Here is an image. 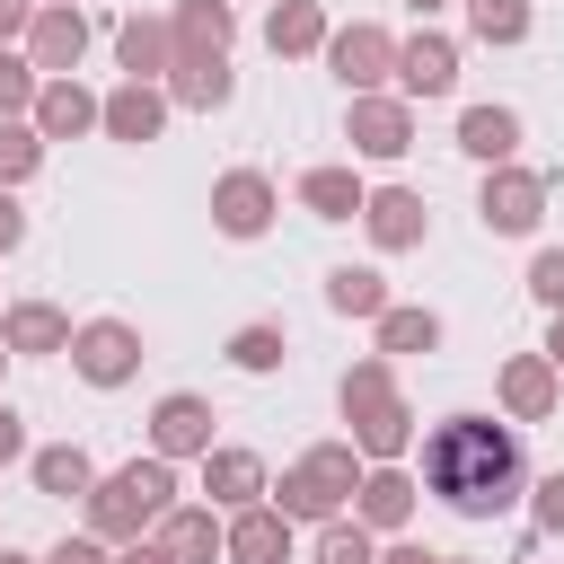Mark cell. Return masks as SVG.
<instances>
[{
  "instance_id": "30bf717a",
  "label": "cell",
  "mask_w": 564,
  "mask_h": 564,
  "mask_svg": "<svg viewBox=\"0 0 564 564\" xmlns=\"http://www.w3.org/2000/svg\"><path fill=\"white\" fill-rule=\"evenodd\" d=\"M326 70L344 79V97L388 88V79H397V35H388V26H370V18H352V26H335V35H326Z\"/></svg>"
},
{
  "instance_id": "52a82bcc",
  "label": "cell",
  "mask_w": 564,
  "mask_h": 564,
  "mask_svg": "<svg viewBox=\"0 0 564 564\" xmlns=\"http://www.w3.org/2000/svg\"><path fill=\"white\" fill-rule=\"evenodd\" d=\"M141 326L132 317H79V335H70V370L88 379V388H123V379H141Z\"/></svg>"
},
{
  "instance_id": "7a4b0ae2",
  "label": "cell",
  "mask_w": 564,
  "mask_h": 564,
  "mask_svg": "<svg viewBox=\"0 0 564 564\" xmlns=\"http://www.w3.org/2000/svg\"><path fill=\"white\" fill-rule=\"evenodd\" d=\"M335 405H344V441L379 467V458H405L414 449V405H405V388H397V361L388 352H361L344 379H335Z\"/></svg>"
},
{
  "instance_id": "5bb4252c",
  "label": "cell",
  "mask_w": 564,
  "mask_h": 564,
  "mask_svg": "<svg viewBox=\"0 0 564 564\" xmlns=\"http://www.w3.org/2000/svg\"><path fill=\"white\" fill-rule=\"evenodd\" d=\"M44 141H88V132H106V97L70 70V79H44L35 88V115H26Z\"/></svg>"
},
{
  "instance_id": "7bdbcfd3",
  "label": "cell",
  "mask_w": 564,
  "mask_h": 564,
  "mask_svg": "<svg viewBox=\"0 0 564 564\" xmlns=\"http://www.w3.org/2000/svg\"><path fill=\"white\" fill-rule=\"evenodd\" d=\"M115 564H176L159 538H132V546H115Z\"/></svg>"
},
{
  "instance_id": "836d02e7",
  "label": "cell",
  "mask_w": 564,
  "mask_h": 564,
  "mask_svg": "<svg viewBox=\"0 0 564 564\" xmlns=\"http://www.w3.org/2000/svg\"><path fill=\"white\" fill-rule=\"evenodd\" d=\"M308 564H379V538L352 520V511H335L326 529H317V546H308Z\"/></svg>"
},
{
  "instance_id": "7dc6e473",
  "label": "cell",
  "mask_w": 564,
  "mask_h": 564,
  "mask_svg": "<svg viewBox=\"0 0 564 564\" xmlns=\"http://www.w3.org/2000/svg\"><path fill=\"white\" fill-rule=\"evenodd\" d=\"M9 361H18V352H9V344H0V379H9Z\"/></svg>"
},
{
  "instance_id": "ab89813d",
  "label": "cell",
  "mask_w": 564,
  "mask_h": 564,
  "mask_svg": "<svg viewBox=\"0 0 564 564\" xmlns=\"http://www.w3.org/2000/svg\"><path fill=\"white\" fill-rule=\"evenodd\" d=\"M18 458H26V414L0 397V467H18Z\"/></svg>"
},
{
  "instance_id": "2e32d148",
  "label": "cell",
  "mask_w": 564,
  "mask_h": 564,
  "mask_svg": "<svg viewBox=\"0 0 564 564\" xmlns=\"http://www.w3.org/2000/svg\"><path fill=\"white\" fill-rule=\"evenodd\" d=\"M212 397H194V388H167L159 405H150V449L159 458H203L212 449Z\"/></svg>"
},
{
  "instance_id": "4316f807",
  "label": "cell",
  "mask_w": 564,
  "mask_h": 564,
  "mask_svg": "<svg viewBox=\"0 0 564 564\" xmlns=\"http://www.w3.org/2000/svg\"><path fill=\"white\" fill-rule=\"evenodd\" d=\"M26 476H35V494H53V502H88L97 458H88L79 441H44V449H26Z\"/></svg>"
},
{
  "instance_id": "ffe728a7",
  "label": "cell",
  "mask_w": 564,
  "mask_h": 564,
  "mask_svg": "<svg viewBox=\"0 0 564 564\" xmlns=\"http://www.w3.org/2000/svg\"><path fill=\"white\" fill-rule=\"evenodd\" d=\"M150 538H159L176 564H229V511H212V502H176Z\"/></svg>"
},
{
  "instance_id": "f35d334b",
  "label": "cell",
  "mask_w": 564,
  "mask_h": 564,
  "mask_svg": "<svg viewBox=\"0 0 564 564\" xmlns=\"http://www.w3.org/2000/svg\"><path fill=\"white\" fill-rule=\"evenodd\" d=\"M26 247V203H18V185H0V256H18Z\"/></svg>"
},
{
  "instance_id": "ba28073f",
  "label": "cell",
  "mask_w": 564,
  "mask_h": 564,
  "mask_svg": "<svg viewBox=\"0 0 564 564\" xmlns=\"http://www.w3.org/2000/svg\"><path fill=\"white\" fill-rule=\"evenodd\" d=\"M555 405H564V370H555L546 352H502V370H494V414H511V423H555Z\"/></svg>"
},
{
  "instance_id": "74e56055",
  "label": "cell",
  "mask_w": 564,
  "mask_h": 564,
  "mask_svg": "<svg viewBox=\"0 0 564 564\" xmlns=\"http://www.w3.org/2000/svg\"><path fill=\"white\" fill-rule=\"evenodd\" d=\"M44 564H115V546H106L97 529H70V538H62V546H53Z\"/></svg>"
},
{
  "instance_id": "8992f818",
  "label": "cell",
  "mask_w": 564,
  "mask_h": 564,
  "mask_svg": "<svg viewBox=\"0 0 564 564\" xmlns=\"http://www.w3.org/2000/svg\"><path fill=\"white\" fill-rule=\"evenodd\" d=\"M476 220H485L494 238H538V220H546V167H520V159L485 167V185H476Z\"/></svg>"
},
{
  "instance_id": "83f0119b",
  "label": "cell",
  "mask_w": 564,
  "mask_h": 564,
  "mask_svg": "<svg viewBox=\"0 0 564 564\" xmlns=\"http://www.w3.org/2000/svg\"><path fill=\"white\" fill-rule=\"evenodd\" d=\"M229 564H291V520L273 502L229 511Z\"/></svg>"
},
{
  "instance_id": "bcb514c9",
  "label": "cell",
  "mask_w": 564,
  "mask_h": 564,
  "mask_svg": "<svg viewBox=\"0 0 564 564\" xmlns=\"http://www.w3.org/2000/svg\"><path fill=\"white\" fill-rule=\"evenodd\" d=\"M0 564H44V555H18V546H0Z\"/></svg>"
},
{
  "instance_id": "1f68e13d",
  "label": "cell",
  "mask_w": 564,
  "mask_h": 564,
  "mask_svg": "<svg viewBox=\"0 0 564 564\" xmlns=\"http://www.w3.org/2000/svg\"><path fill=\"white\" fill-rule=\"evenodd\" d=\"M282 352H291V335H282L273 317H247V326L229 335V370H247V379H273Z\"/></svg>"
},
{
  "instance_id": "e0dca14e",
  "label": "cell",
  "mask_w": 564,
  "mask_h": 564,
  "mask_svg": "<svg viewBox=\"0 0 564 564\" xmlns=\"http://www.w3.org/2000/svg\"><path fill=\"white\" fill-rule=\"evenodd\" d=\"M194 467H203V502H212V511H247V502H264V485H273L264 458L238 449V441H212Z\"/></svg>"
},
{
  "instance_id": "f6af8a7d",
  "label": "cell",
  "mask_w": 564,
  "mask_h": 564,
  "mask_svg": "<svg viewBox=\"0 0 564 564\" xmlns=\"http://www.w3.org/2000/svg\"><path fill=\"white\" fill-rule=\"evenodd\" d=\"M405 9H414V18H441V9H458V0H405Z\"/></svg>"
},
{
  "instance_id": "d4e9b609",
  "label": "cell",
  "mask_w": 564,
  "mask_h": 564,
  "mask_svg": "<svg viewBox=\"0 0 564 564\" xmlns=\"http://www.w3.org/2000/svg\"><path fill=\"white\" fill-rule=\"evenodd\" d=\"M520 141H529L520 106H467V115H458V150H467L476 167H502V159H520Z\"/></svg>"
},
{
  "instance_id": "4dcf8cb0",
  "label": "cell",
  "mask_w": 564,
  "mask_h": 564,
  "mask_svg": "<svg viewBox=\"0 0 564 564\" xmlns=\"http://www.w3.org/2000/svg\"><path fill=\"white\" fill-rule=\"evenodd\" d=\"M458 9H467V35L494 44V53H502V44H529V26H538L529 0H458Z\"/></svg>"
},
{
  "instance_id": "603a6c76",
  "label": "cell",
  "mask_w": 564,
  "mask_h": 564,
  "mask_svg": "<svg viewBox=\"0 0 564 564\" xmlns=\"http://www.w3.org/2000/svg\"><path fill=\"white\" fill-rule=\"evenodd\" d=\"M70 335H79V326H70V317H62L53 300H9V308H0V344H9L18 361H44V352H70Z\"/></svg>"
},
{
  "instance_id": "d6986e66",
  "label": "cell",
  "mask_w": 564,
  "mask_h": 564,
  "mask_svg": "<svg viewBox=\"0 0 564 564\" xmlns=\"http://www.w3.org/2000/svg\"><path fill=\"white\" fill-rule=\"evenodd\" d=\"M167 88L159 79H115L106 88V141H123V150H141V141H159L167 132Z\"/></svg>"
},
{
  "instance_id": "cb8c5ba5",
  "label": "cell",
  "mask_w": 564,
  "mask_h": 564,
  "mask_svg": "<svg viewBox=\"0 0 564 564\" xmlns=\"http://www.w3.org/2000/svg\"><path fill=\"white\" fill-rule=\"evenodd\" d=\"M326 35H335L326 0H273L264 9V53L273 62H308V53H326Z\"/></svg>"
},
{
  "instance_id": "d590c367",
  "label": "cell",
  "mask_w": 564,
  "mask_h": 564,
  "mask_svg": "<svg viewBox=\"0 0 564 564\" xmlns=\"http://www.w3.org/2000/svg\"><path fill=\"white\" fill-rule=\"evenodd\" d=\"M529 529H538V538H564V467L529 485Z\"/></svg>"
},
{
  "instance_id": "3957f363",
  "label": "cell",
  "mask_w": 564,
  "mask_h": 564,
  "mask_svg": "<svg viewBox=\"0 0 564 564\" xmlns=\"http://www.w3.org/2000/svg\"><path fill=\"white\" fill-rule=\"evenodd\" d=\"M361 467H370V458H361L352 441H308V449H300V458H291V467L264 485V502H273L291 529H326L335 511H352Z\"/></svg>"
},
{
  "instance_id": "9c48e42d",
  "label": "cell",
  "mask_w": 564,
  "mask_h": 564,
  "mask_svg": "<svg viewBox=\"0 0 564 564\" xmlns=\"http://www.w3.org/2000/svg\"><path fill=\"white\" fill-rule=\"evenodd\" d=\"M88 44H97V26H88L79 0H44L35 26H26V62H35L44 79H70V70L88 62Z\"/></svg>"
},
{
  "instance_id": "ee69618b",
  "label": "cell",
  "mask_w": 564,
  "mask_h": 564,
  "mask_svg": "<svg viewBox=\"0 0 564 564\" xmlns=\"http://www.w3.org/2000/svg\"><path fill=\"white\" fill-rule=\"evenodd\" d=\"M538 352H546V361H555V370H564V308H555V317H546V344H538Z\"/></svg>"
},
{
  "instance_id": "8fae6325",
  "label": "cell",
  "mask_w": 564,
  "mask_h": 564,
  "mask_svg": "<svg viewBox=\"0 0 564 564\" xmlns=\"http://www.w3.org/2000/svg\"><path fill=\"white\" fill-rule=\"evenodd\" d=\"M273 212H282V194H273L264 167H220V176H212V229H220V238H264Z\"/></svg>"
},
{
  "instance_id": "f546056e",
  "label": "cell",
  "mask_w": 564,
  "mask_h": 564,
  "mask_svg": "<svg viewBox=\"0 0 564 564\" xmlns=\"http://www.w3.org/2000/svg\"><path fill=\"white\" fill-rule=\"evenodd\" d=\"M326 308L370 326V317L388 308V273H379V264H335V273H326Z\"/></svg>"
},
{
  "instance_id": "4fadbf2b",
  "label": "cell",
  "mask_w": 564,
  "mask_h": 564,
  "mask_svg": "<svg viewBox=\"0 0 564 564\" xmlns=\"http://www.w3.org/2000/svg\"><path fill=\"white\" fill-rule=\"evenodd\" d=\"M449 88H458V35L423 18V26L397 44V97L423 106V97H449Z\"/></svg>"
},
{
  "instance_id": "60d3db41",
  "label": "cell",
  "mask_w": 564,
  "mask_h": 564,
  "mask_svg": "<svg viewBox=\"0 0 564 564\" xmlns=\"http://www.w3.org/2000/svg\"><path fill=\"white\" fill-rule=\"evenodd\" d=\"M35 9H44V0H0V44H26V26H35Z\"/></svg>"
},
{
  "instance_id": "ac0fdd59",
  "label": "cell",
  "mask_w": 564,
  "mask_h": 564,
  "mask_svg": "<svg viewBox=\"0 0 564 564\" xmlns=\"http://www.w3.org/2000/svg\"><path fill=\"white\" fill-rule=\"evenodd\" d=\"M115 62H123V79H167V70H176V26H167V9L115 18Z\"/></svg>"
},
{
  "instance_id": "484cf974",
  "label": "cell",
  "mask_w": 564,
  "mask_h": 564,
  "mask_svg": "<svg viewBox=\"0 0 564 564\" xmlns=\"http://www.w3.org/2000/svg\"><path fill=\"white\" fill-rule=\"evenodd\" d=\"M370 352H388V361H414V352H441V308H414V300H388L379 317H370Z\"/></svg>"
},
{
  "instance_id": "e575fe53",
  "label": "cell",
  "mask_w": 564,
  "mask_h": 564,
  "mask_svg": "<svg viewBox=\"0 0 564 564\" xmlns=\"http://www.w3.org/2000/svg\"><path fill=\"white\" fill-rule=\"evenodd\" d=\"M35 88L44 70L26 62V44H0V115H35Z\"/></svg>"
},
{
  "instance_id": "44dd1931",
  "label": "cell",
  "mask_w": 564,
  "mask_h": 564,
  "mask_svg": "<svg viewBox=\"0 0 564 564\" xmlns=\"http://www.w3.org/2000/svg\"><path fill=\"white\" fill-rule=\"evenodd\" d=\"M159 88H167V106H185V115H220V106L238 97V70H229V53H176V70H167Z\"/></svg>"
},
{
  "instance_id": "7402d4cb",
  "label": "cell",
  "mask_w": 564,
  "mask_h": 564,
  "mask_svg": "<svg viewBox=\"0 0 564 564\" xmlns=\"http://www.w3.org/2000/svg\"><path fill=\"white\" fill-rule=\"evenodd\" d=\"M291 203L308 212V220H361V203H370V185L344 167V159H317V167H300V185H291Z\"/></svg>"
},
{
  "instance_id": "d6a6232c",
  "label": "cell",
  "mask_w": 564,
  "mask_h": 564,
  "mask_svg": "<svg viewBox=\"0 0 564 564\" xmlns=\"http://www.w3.org/2000/svg\"><path fill=\"white\" fill-rule=\"evenodd\" d=\"M44 150H53V141H44L26 115H0V185H26V176L44 167Z\"/></svg>"
},
{
  "instance_id": "8d00e7d4",
  "label": "cell",
  "mask_w": 564,
  "mask_h": 564,
  "mask_svg": "<svg viewBox=\"0 0 564 564\" xmlns=\"http://www.w3.org/2000/svg\"><path fill=\"white\" fill-rule=\"evenodd\" d=\"M529 300H538L546 317L564 308V247H538V256H529Z\"/></svg>"
},
{
  "instance_id": "9a60e30c",
  "label": "cell",
  "mask_w": 564,
  "mask_h": 564,
  "mask_svg": "<svg viewBox=\"0 0 564 564\" xmlns=\"http://www.w3.org/2000/svg\"><path fill=\"white\" fill-rule=\"evenodd\" d=\"M361 229H370V247H379V256H414V247L432 238V212H423V194H414V185H370Z\"/></svg>"
},
{
  "instance_id": "277c9868",
  "label": "cell",
  "mask_w": 564,
  "mask_h": 564,
  "mask_svg": "<svg viewBox=\"0 0 564 564\" xmlns=\"http://www.w3.org/2000/svg\"><path fill=\"white\" fill-rule=\"evenodd\" d=\"M79 511H88V529H97L106 546L150 538V529L176 511V458H159V449H150V458H123L115 476H97V485H88V502H79Z\"/></svg>"
},
{
  "instance_id": "c3c4849f",
  "label": "cell",
  "mask_w": 564,
  "mask_h": 564,
  "mask_svg": "<svg viewBox=\"0 0 564 564\" xmlns=\"http://www.w3.org/2000/svg\"><path fill=\"white\" fill-rule=\"evenodd\" d=\"M449 564H476V555H449Z\"/></svg>"
},
{
  "instance_id": "b9f144b4",
  "label": "cell",
  "mask_w": 564,
  "mask_h": 564,
  "mask_svg": "<svg viewBox=\"0 0 564 564\" xmlns=\"http://www.w3.org/2000/svg\"><path fill=\"white\" fill-rule=\"evenodd\" d=\"M379 564H449V555H432V546H414V538H379Z\"/></svg>"
},
{
  "instance_id": "f1b7e54d",
  "label": "cell",
  "mask_w": 564,
  "mask_h": 564,
  "mask_svg": "<svg viewBox=\"0 0 564 564\" xmlns=\"http://www.w3.org/2000/svg\"><path fill=\"white\" fill-rule=\"evenodd\" d=\"M167 26H176V53H229L238 44V0H176Z\"/></svg>"
},
{
  "instance_id": "5b68a950",
  "label": "cell",
  "mask_w": 564,
  "mask_h": 564,
  "mask_svg": "<svg viewBox=\"0 0 564 564\" xmlns=\"http://www.w3.org/2000/svg\"><path fill=\"white\" fill-rule=\"evenodd\" d=\"M344 141H352V159L397 167V159L414 150V97H397V88H361V97H344Z\"/></svg>"
},
{
  "instance_id": "7c38bea8",
  "label": "cell",
  "mask_w": 564,
  "mask_h": 564,
  "mask_svg": "<svg viewBox=\"0 0 564 564\" xmlns=\"http://www.w3.org/2000/svg\"><path fill=\"white\" fill-rule=\"evenodd\" d=\"M414 502H423V476H414L405 458H379V467H361V494H352V520H361L370 538H405V520H414Z\"/></svg>"
},
{
  "instance_id": "6da1fadb",
  "label": "cell",
  "mask_w": 564,
  "mask_h": 564,
  "mask_svg": "<svg viewBox=\"0 0 564 564\" xmlns=\"http://www.w3.org/2000/svg\"><path fill=\"white\" fill-rule=\"evenodd\" d=\"M423 494L458 520H502L529 494L520 423L511 414H441L423 432Z\"/></svg>"
}]
</instances>
